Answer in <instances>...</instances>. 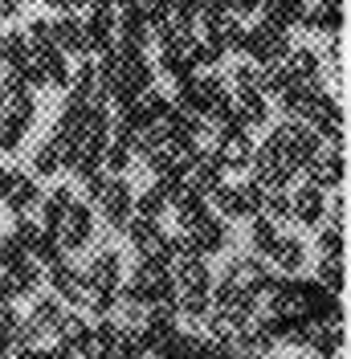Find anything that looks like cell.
Wrapping results in <instances>:
<instances>
[{
	"label": "cell",
	"instance_id": "1",
	"mask_svg": "<svg viewBox=\"0 0 351 359\" xmlns=\"http://www.w3.org/2000/svg\"><path fill=\"white\" fill-rule=\"evenodd\" d=\"M119 294H127V298H139L143 306H152V302H164V298H176V282H172V269L159 266V262H147V257H139L131 269V278H127V286L119 282Z\"/></svg>",
	"mask_w": 351,
	"mask_h": 359
},
{
	"label": "cell",
	"instance_id": "2",
	"mask_svg": "<svg viewBox=\"0 0 351 359\" xmlns=\"http://www.w3.org/2000/svg\"><path fill=\"white\" fill-rule=\"evenodd\" d=\"M286 37H290V29H282V25H274V21L262 17V25H253V29L241 33L237 53L249 57V62H258V66H270V62H282L286 57V49H290Z\"/></svg>",
	"mask_w": 351,
	"mask_h": 359
},
{
	"label": "cell",
	"instance_id": "3",
	"mask_svg": "<svg viewBox=\"0 0 351 359\" xmlns=\"http://www.w3.org/2000/svg\"><path fill=\"white\" fill-rule=\"evenodd\" d=\"M220 94H225V82H220L217 74H200L197 69V74H188V78L176 82V107H184V111H192V114H204Z\"/></svg>",
	"mask_w": 351,
	"mask_h": 359
},
{
	"label": "cell",
	"instance_id": "4",
	"mask_svg": "<svg viewBox=\"0 0 351 359\" xmlns=\"http://www.w3.org/2000/svg\"><path fill=\"white\" fill-rule=\"evenodd\" d=\"M94 204H98L102 221H107L110 229H119V233H123V224L135 217V196H131V188H127V180L123 176H110L107 184L98 188Z\"/></svg>",
	"mask_w": 351,
	"mask_h": 359
},
{
	"label": "cell",
	"instance_id": "5",
	"mask_svg": "<svg viewBox=\"0 0 351 359\" xmlns=\"http://www.w3.org/2000/svg\"><path fill=\"white\" fill-rule=\"evenodd\" d=\"M274 135L282 139L286 156H290V163L294 168H303L310 156H319L323 151V139H319V131L310 127V123H303V118H286V123H278L274 127Z\"/></svg>",
	"mask_w": 351,
	"mask_h": 359
},
{
	"label": "cell",
	"instance_id": "6",
	"mask_svg": "<svg viewBox=\"0 0 351 359\" xmlns=\"http://www.w3.org/2000/svg\"><path fill=\"white\" fill-rule=\"evenodd\" d=\"M62 314H66V302H62L58 294H37L29 318L17 327V335L13 339H45V335H53L58 323H62Z\"/></svg>",
	"mask_w": 351,
	"mask_h": 359
},
{
	"label": "cell",
	"instance_id": "7",
	"mask_svg": "<svg viewBox=\"0 0 351 359\" xmlns=\"http://www.w3.org/2000/svg\"><path fill=\"white\" fill-rule=\"evenodd\" d=\"M58 245L66 249V253H78V249H86L90 245V233H94V217H90V204L82 201H74L66 208V217L58 221Z\"/></svg>",
	"mask_w": 351,
	"mask_h": 359
},
{
	"label": "cell",
	"instance_id": "8",
	"mask_svg": "<svg viewBox=\"0 0 351 359\" xmlns=\"http://www.w3.org/2000/svg\"><path fill=\"white\" fill-rule=\"evenodd\" d=\"M217 147H213V156L220 159V168L225 172H245L249 168V159H253V135L241 131V127H229V131H217Z\"/></svg>",
	"mask_w": 351,
	"mask_h": 359
},
{
	"label": "cell",
	"instance_id": "9",
	"mask_svg": "<svg viewBox=\"0 0 351 359\" xmlns=\"http://www.w3.org/2000/svg\"><path fill=\"white\" fill-rule=\"evenodd\" d=\"M45 282H49V290L58 294L62 302H74V306H82L90 294V282L82 269H74L66 257H58L53 266H45Z\"/></svg>",
	"mask_w": 351,
	"mask_h": 359
},
{
	"label": "cell",
	"instance_id": "10",
	"mask_svg": "<svg viewBox=\"0 0 351 359\" xmlns=\"http://www.w3.org/2000/svg\"><path fill=\"white\" fill-rule=\"evenodd\" d=\"M307 184H319V188H339L343 184V147H331L327 156L319 151V156H310L303 168H298Z\"/></svg>",
	"mask_w": 351,
	"mask_h": 359
},
{
	"label": "cell",
	"instance_id": "11",
	"mask_svg": "<svg viewBox=\"0 0 351 359\" xmlns=\"http://www.w3.org/2000/svg\"><path fill=\"white\" fill-rule=\"evenodd\" d=\"M327 212V188L319 184H303L290 192V221H303V224H319Z\"/></svg>",
	"mask_w": 351,
	"mask_h": 359
},
{
	"label": "cell",
	"instance_id": "12",
	"mask_svg": "<svg viewBox=\"0 0 351 359\" xmlns=\"http://www.w3.org/2000/svg\"><path fill=\"white\" fill-rule=\"evenodd\" d=\"M270 118V102H265L262 90H237L233 94V123L241 131H253V127H265Z\"/></svg>",
	"mask_w": 351,
	"mask_h": 359
},
{
	"label": "cell",
	"instance_id": "13",
	"mask_svg": "<svg viewBox=\"0 0 351 359\" xmlns=\"http://www.w3.org/2000/svg\"><path fill=\"white\" fill-rule=\"evenodd\" d=\"M0 201L13 208V217H25L29 208H37V201H41V188H37V180L25 176L21 168H13V176H8V188H4V196Z\"/></svg>",
	"mask_w": 351,
	"mask_h": 359
},
{
	"label": "cell",
	"instance_id": "14",
	"mask_svg": "<svg viewBox=\"0 0 351 359\" xmlns=\"http://www.w3.org/2000/svg\"><path fill=\"white\" fill-rule=\"evenodd\" d=\"M220 176H225V168H220V159L213 156V151H197V159L184 168V184L197 188V192H204V196L220 184Z\"/></svg>",
	"mask_w": 351,
	"mask_h": 359
},
{
	"label": "cell",
	"instance_id": "15",
	"mask_svg": "<svg viewBox=\"0 0 351 359\" xmlns=\"http://www.w3.org/2000/svg\"><path fill=\"white\" fill-rule=\"evenodd\" d=\"M265 257H270V266L278 269V273H298V269L307 266V245L298 241V237H274V245L265 249Z\"/></svg>",
	"mask_w": 351,
	"mask_h": 359
},
{
	"label": "cell",
	"instance_id": "16",
	"mask_svg": "<svg viewBox=\"0 0 351 359\" xmlns=\"http://www.w3.org/2000/svg\"><path fill=\"white\" fill-rule=\"evenodd\" d=\"M176 290H213V273L204 266V257H176L172 266Z\"/></svg>",
	"mask_w": 351,
	"mask_h": 359
},
{
	"label": "cell",
	"instance_id": "17",
	"mask_svg": "<svg viewBox=\"0 0 351 359\" xmlns=\"http://www.w3.org/2000/svg\"><path fill=\"white\" fill-rule=\"evenodd\" d=\"M225 278H229L233 286H241V290L258 294L265 282H270V269H265V262H258V253H253V257H233L229 269H225Z\"/></svg>",
	"mask_w": 351,
	"mask_h": 359
},
{
	"label": "cell",
	"instance_id": "18",
	"mask_svg": "<svg viewBox=\"0 0 351 359\" xmlns=\"http://www.w3.org/2000/svg\"><path fill=\"white\" fill-rule=\"evenodd\" d=\"M86 282L90 286H107V290H114V286L123 282V257H119L114 249H98V253L90 257V266H86Z\"/></svg>",
	"mask_w": 351,
	"mask_h": 359
},
{
	"label": "cell",
	"instance_id": "19",
	"mask_svg": "<svg viewBox=\"0 0 351 359\" xmlns=\"http://www.w3.org/2000/svg\"><path fill=\"white\" fill-rule=\"evenodd\" d=\"M66 156H69V139L49 135L41 147L33 151V172L37 176H58V172H66Z\"/></svg>",
	"mask_w": 351,
	"mask_h": 359
},
{
	"label": "cell",
	"instance_id": "20",
	"mask_svg": "<svg viewBox=\"0 0 351 359\" xmlns=\"http://www.w3.org/2000/svg\"><path fill=\"white\" fill-rule=\"evenodd\" d=\"M298 25L303 29H310V33H339L343 29V4H310V8H303V17H298Z\"/></svg>",
	"mask_w": 351,
	"mask_h": 359
},
{
	"label": "cell",
	"instance_id": "21",
	"mask_svg": "<svg viewBox=\"0 0 351 359\" xmlns=\"http://www.w3.org/2000/svg\"><path fill=\"white\" fill-rule=\"evenodd\" d=\"M4 278H8V290H13V298H21V294H37V286H41V266L25 253V257H17L13 266L4 269Z\"/></svg>",
	"mask_w": 351,
	"mask_h": 359
},
{
	"label": "cell",
	"instance_id": "22",
	"mask_svg": "<svg viewBox=\"0 0 351 359\" xmlns=\"http://www.w3.org/2000/svg\"><path fill=\"white\" fill-rule=\"evenodd\" d=\"M274 343H278V339H270L262 327L249 318L245 327H237V331H233V343H229V351H241V355H270V351H274Z\"/></svg>",
	"mask_w": 351,
	"mask_h": 359
},
{
	"label": "cell",
	"instance_id": "23",
	"mask_svg": "<svg viewBox=\"0 0 351 359\" xmlns=\"http://www.w3.org/2000/svg\"><path fill=\"white\" fill-rule=\"evenodd\" d=\"M282 66L290 69L294 82H319V74H323V62H319L314 49H286Z\"/></svg>",
	"mask_w": 351,
	"mask_h": 359
},
{
	"label": "cell",
	"instance_id": "24",
	"mask_svg": "<svg viewBox=\"0 0 351 359\" xmlns=\"http://www.w3.org/2000/svg\"><path fill=\"white\" fill-rule=\"evenodd\" d=\"M49 29H53V45L62 53H82V21L74 13H62L58 21H49Z\"/></svg>",
	"mask_w": 351,
	"mask_h": 359
},
{
	"label": "cell",
	"instance_id": "25",
	"mask_svg": "<svg viewBox=\"0 0 351 359\" xmlns=\"http://www.w3.org/2000/svg\"><path fill=\"white\" fill-rule=\"evenodd\" d=\"M25 253H29V257H33V262H37V266H53V262H58V257H66V249L58 245V233H53V229H37V237H33V241H29V245H25Z\"/></svg>",
	"mask_w": 351,
	"mask_h": 359
},
{
	"label": "cell",
	"instance_id": "26",
	"mask_svg": "<svg viewBox=\"0 0 351 359\" xmlns=\"http://www.w3.org/2000/svg\"><path fill=\"white\" fill-rule=\"evenodd\" d=\"M74 201H78V196H74V188H53V192H45L41 201H37L45 229H58V221L66 217V208H69Z\"/></svg>",
	"mask_w": 351,
	"mask_h": 359
},
{
	"label": "cell",
	"instance_id": "27",
	"mask_svg": "<svg viewBox=\"0 0 351 359\" xmlns=\"http://www.w3.org/2000/svg\"><path fill=\"white\" fill-rule=\"evenodd\" d=\"M208 196H213V204H217V212L225 221H245V204H241V188L237 184H225L220 180Z\"/></svg>",
	"mask_w": 351,
	"mask_h": 359
},
{
	"label": "cell",
	"instance_id": "28",
	"mask_svg": "<svg viewBox=\"0 0 351 359\" xmlns=\"http://www.w3.org/2000/svg\"><path fill=\"white\" fill-rule=\"evenodd\" d=\"M135 163V151L127 139H107V147H102V172L110 176H127V168Z\"/></svg>",
	"mask_w": 351,
	"mask_h": 359
},
{
	"label": "cell",
	"instance_id": "29",
	"mask_svg": "<svg viewBox=\"0 0 351 359\" xmlns=\"http://www.w3.org/2000/svg\"><path fill=\"white\" fill-rule=\"evenodd\" d=\"M303 8H307V0H262V17L274 25H282V29L298 25Z\"/></svg>",
	"mask_w": 351,
	"mask_h": 359
},
{
	"label": "cell",
	"instance_id": "30",
	"mask_svg": "<svg viewBox=\"0 0 351 359\" xmlns=\"http://www.w3.org/2000/svg\"><path fill=\"white\" fill-rule=\"evenodd\" d=\"M25 57H29L25 33H0V74H8V69H21Z\"/></svg>",
	"mask_w": 351,
	"mask_h": 359
},
{
	"label": "cell",
	"instance_id": "31",
	"mask_svg": "<svg viewBox=\"0 0 351 359\" xmlns=\"http://www.w3.org/2000/svg\"><path fill=\"white\" fill-rule=\"evenodd\" d=\"M208 306H213L208 290H176V314H184V318H204Z\"/></svg>",
	"mask_w": 351,
	"mask_h": 359
},
{
	"label": "cell",
	"instance_id": "32",
	"mask_svg": "<svg viewBox=\"0 0 351 359\" xmlns=\"http://www.w3.org/2000/svg\"><path fill=\"white\" fill-rule=\"evenodd\" d=\"M25 131H29V123L25 118H17V114H0V151H21L25 143Z\"/></svg>",
	"mask_w": 351,
	"mask_h": 359
},
{
	"label": "cell",
	"instance_id": "33",
	"mask_svg": "<svg viewBox=\"0 0 351 359\" xmlns=\"http://www.w3.org/2000/svg\"><path fill=\"white\" fill-rule=\"evenodd\" d=\"M274 237H278V224L270 221L265 212L249 217V245H253V253H265V249L274 245Z\"/></svg>",
	"mask_w": 351,
	"mask_h": 359
},
{
	"label": "cell",
	"instance_id": "34",
	"mask_svg": "<svg viewBox=\"0 0 351 359\" xmlns=\"http://www.w3.org/2000/svg\"><path fill=\"white\" fill-rule=\"evenodd\" d=\"M314 249H319V257H343V224H319Z\"/></svg>",
	"mask_w": 351,
	"mask_h": 359
},
{
	"label": "cell",
	"instance_id": "35",
	"mask_svg": "<svg viewBox=\"0 0 351 359\" xmlns=\"http://www.w3.org/2000/svg\"><path fill=\"white\" fill-rule=\"evenodd\" d=\"M164 208H168V196L159 192V184H152L147 192H139V196H135V217L159 221V217H164Z\"/></svg>",
	"mask_w": 351,
	"mask_h": 359
},
{
	"label": "cell",
	"instance_id": "36",
	"mask_svg": "<svg viewBox=\"0 0 351 359\" xmlns=\"http://www.w3.org/2000/svg\"><path fill=\"white\" fill-rule=\"evenodd\" d=\"M319 286H327V290H343V257H319V278H314Z\"/></svg>",
	"mask_w": 351,
	"mask_h": 359
},
{
	"label": "cell",
	"instance_id": "37",
	"mask_svg": "<svg viewBox=\"0 0 351 359\" xmlns=\"http://www.w3.org/2000/svg\"><path fill=\"white\" fill-rule=\"evenodd\" d=\"M233 90H262V66L249 57L241 66H233Z\"/></svg>",
	"mask_w": 351,
	"mask_h": 359
},
{
	"label": "cell",
	"instance_id": "38",
	"mask_svg": "<svg viewBox=\"0 0 351 359\" xmlns=\"http://www.w3.org/2000/svg\"><path fill=\"white\" fill-rule=\"evenodd\" d=\"M237 188H241L245 221H249V217H258V212H262V201H265V188L258 184V180H245V184H237Z\"/></svg>",
	"mask_w": 351,
	"mask_h": 359
},
{
	"label": "cell",
	"instance_id": "39",
	"mask_svg": "<svg viewBox=\"0 0 351 359\" xmlns=\"http://www.w3.org/2000/svg\"><path fill=\"white\" fill-rule=\"evenodd\" d=\"M25 45H29V49H49V45H53L49 21H29L25 25Z\"/></svg>",
	"mask_w": 351,
	"mask_h": 359
},
{
	"label": "cell",
	"instance_id": "40",
	"mask_svg": "<svg viewBox=\"0 0 351 359\" xmlns=\"http://www.w3.org/2000/svg\"><path fill=\"white\" fill-rule=\"evenodd\" d=\"M233 17H249V13H262V0H225Z\"/></svg>",
	"mask_w": 351,
	"mask_h": 359
},
{
	"label": "cell",
	"instance_id": "41",
	"mask_svg": "<svg viewBox=\"0 0 351 359\" xmlns=\"http://www.w3.org/2000/svg\"><path fill=\"white\" fill-rule=\"evenodd\" d=\"M37 4H45V8H53V13H69V8H74L69 0H37Z\"/></svg>",
	"mask_w": 351,
	"mask_h": 359
},
{
	"label": "cell",
	"instance_id": "42",
	"mask_svg": "<svg viewBox=\"0 0 351 359\" xmlns=\"http://www.w3.org/2000/svg\"><path fill=\"white\" fill-rule=\"evenodd\" d=\"M8 176H13V168H8V163H0V196H4V188H8Z\"/></svg>",
	"mask_w": 351,
	"mask_h": 359
},
{
	"label": "cell",
	"instance_id": "43",
	"mask_svg": "<svg viewBox=\"0 0 351 359\" xmlns=\"http://www.w3.org/2000/svg\"><path fill=\"white\" fill-rule=\"evenodd\" d=\"M13 4H17V8H25V4H33V0H13Z\"/></svg>",
	"mask_w": 351,
	"mask_h": 359
},
{
	"label": "cell",
	"instance_id": "44",
	"mask_svg": "<svg viewBox=\"0 0 351 359\" xmlns=\"http://www.w3.org/2000/svg\"><path fill=\"white\" fill-rule=\"evenodd\" d=\"M319 4H343V0H319Z\"/></svg>",
	"mask_w": 351,
	"mask_h": 359
}]
</instances>
